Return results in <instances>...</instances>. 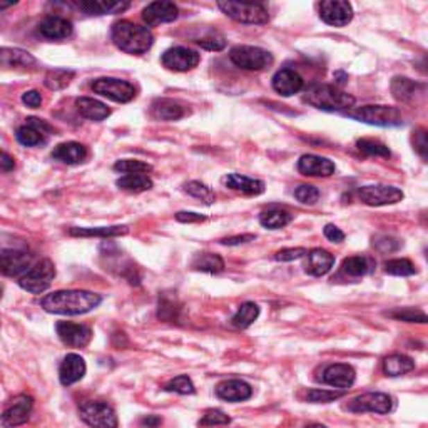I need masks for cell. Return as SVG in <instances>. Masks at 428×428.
Returning a JSON list of instances; mask_svg holds the SVG:
<instances>
[{"label":"cell","instance_id":"4316f807","mask_svg":"<svg viewBox=\"0 0 428 428\" xmlns=\"http://www.w3.org/2000/svg\"><path fill=\"white\" fill-rule=\"evenodd\" d=\"M187 109L181 103L174 99H156L151 104V116L157 121H178L185 117Z\"/></svg>","mask_w":428,"mask_h":428},{"label":"cell","instance_id":"ac0fdd59","mask_svg":"<svg viewBox=\"0 0 428 428\" xmlns=\"http://www.w3.org/2000/svg\"><path fill=\"white\" fill-rule=\"evenodd\" d=\"M425 84L415 83L409 77H395L391 80V94L400 103H417L418 99L425 97Z\"/></svg>","mask_w":428,"mask_h":428},{"label":"cell","instance_id":"d590c367","mask_svg":"<svg viewBox=\"0 0 428 428\" xmlns=\"http://www.w3.org/2000/svg\"><path fill=\"white\" fill-rule=\"evenodd\" d=\"M126 226H109V228H71L69 234L80 236V238H114L128 233Z\"/></svg>","mask_w":428,"mask_h":428},{"label":"cell","instance_id":"ffe728a7","mask_svg":"<svg viewBox=\"0 0 428 428\" xmlns=\"http://www.w3.org/2000/svg\"><path fill=\"white\" fill-rule=\"evenodd\" d=\"M87 366L84 358L77 353H69L59 366V380L64 386H71L84 378Z\"/></svg>","mask_w":428,"mask_h":428},{"label":"cell","instance_id":"003e7915","mask_svg":"<svg viewBox=\"0 0 428 428\" xmlns=\"http://www.w3.org/2000/svg\"><path fill=\"white\" fill-rule=\"evenodd\" d=\"M2 295H3V286L0 284V298H2Z\"/></svg>","mask_w":428,"mask_h":428},{"label":"cell","instance_id":"f907efd6","mask_svg":"<svg viewBox=\"0 0 428 428\" xmlns=\"http://www.w3.org/2000/svg\"><path fill=\"white\" fill-rule=\"evenodd\" d=\"M295 198L298 199L300 203H303V205L311 206L320 199V191H318V187L315 186L301 185L295 189Z\"/></svg>","mask_w":428,"mask_h":428},{"label":"cell","instance_id":"b9f144b4","mask_svg":"<svg viewBox=\"0 0 428 428\" xmlns=\"http://www.w3.org/2000/svg\"><path fill=\"white\" fill-rule=\"evenodd\" d=\"M114 171L122 174H148L153 171V166L139 159H121L114 164Z\"/></svg>","mask_w":428,"mask_h":428},{"label":"cell","instance_id":"d4e9b609","mask_svg":"<svg viewBox=\"0 0 428 428\" xmlns=\"http://www.w3.org/2000/svg\"><path fill=\"white\" fill-rule=\"evenodd\" d=\"M273 89L283 97L295 96L303 89V79L298 72L291 71V69H281L273 77Z\"/></svg>","mask_w":428,"mask_h":428},{"label":"cell","instance_id":"94428289","mask_svg":"<svg viewBox=\"0 0 428 428\" xmlns=\"http://www.w3.org/2000/svg\"><path fill=\"white\" fill-rule=\"evenodd\" d=\"M176 219L181 223H201L205 221V216L198 213H189V211H179L176 214Z\"/></svg>","mask_w":428,"mask_h":428},{"label":"cell","instance_id":"91938a15","mask_svg":"<svg viewBox=\"0 0 428 428\" xmlns=\"http://www.w3.org/2000/svg\"><path fill=\"white\" fill-rule=\"evenodd\" d=\"M15 169V159L10 156L9 153L0 149V171L2 173H10Z\"/></svg>","mask_w":428,"mask_h":428},{"label":"cell","instance_id":"f5cc1de1","mask_svg":"<svg viewBox=\"0 0 428 428\" xmlns=\"http://www.w3.org/2000/svg\"><path fill=\"white\" fill-rule=\"evenodd\" d=\"M373 246L380 252H395L402 246V243L391 236H377L373 238Z\"/></svg>","mask_w":428,"mask_h":428},{"label":"cell","instance_id":"1f68e13d","mask_svg":"<svg viewBox=\"0 0 428 428\" xmlns=\"http://www.w3.org/2000/svg\"><path fill=\"white\" fill-rule=\"evenodd\" d=\"M223 182H224V186L230 187V189L238 191V193H244V194L258 196L264 191L263 181L243 176V174H228V176L223 179Z\"/></svg>","mask_w":428,"mask_h":428},{"label":"cell","instance_id":"db71d44e","mask_svg":"<svg viewBox=\"0 0 428 428\" xmlns=\"http://www.w3.org/2000/svg\"><path fill=\"white\" fill-rule=\"evenodd\" d=\"M308 250L305 248H286V250H281L275 255L276 261H281V263H288V261H295L303 258L307 255Z\"/></svg>","mask_w":428,"mask_h":428},{"label":"cell","instance_id":"52a82bcc","mask_svg":"<svg viewBox=\"0 0 428 428\" xmlns=\"http://www.w3.org/2000/svg\"><path fill=\"white\" fill-rule=\"evenodd\" d=\"M55 278V266L51 259L37 261L26 275L19 278V286L32 295H40L52 284Z\"/></svg>","mask_w":428,"mask_h":428},{"label":"cell","instance_id":"603a6c76","mask_svg":"<svg viewBox=\"0 0 428 428\" xmlns=\"http://www.w3.org/2000/svg\"><path fill=\"white\" fill-rule=\"evenodd\" d=\"M335 264V256L329 251L315 248L305 255V271L311 276H325Z\"/></svg>","mask_w":428,"mask_h":428},{"label":"cell","instance_id":"6125c7cd","mask_svg":"<svg viewBox=\"0 0 428 428\" xmlns=\"http://www.w3.org/2000/svg\"><path fill=\"white\" fill-rule=\"evenodd\" d=\"M162 425V418L159 415H146L141 418L142 428H159Z\"/></svg>","mask_w":428,"mask_h":428},{"label":"cell","instance_id":"be15d7a7","mask_svg":"<svg viewBox=\"0 0 428 428\" xmlns=\"http://www.w3.org/2000/svg\"><path fill=\"white\" fill-rule=\"evenodd\" d=\"M129 345V341H128V336L124 335V333H121V332H116L112 335V346L114 348H126V346Z\"/></svg>","mask_w":428,"mask_h":428},{"label":"cell","instance_id":"484cf974","mask_svg":"<svg viewBox=\"0 0 428 428\" xmlns=\"http://www.w3.org/2000/svg\"><path fill=\"white\" fill-rule=\"evenodd\" d=\"M157 318L166 323H179L182 320V305L179 303L176 293L164 291L159 295Z\"/></svg>","mask_w":428,"mask_h":428},{"label":"cell","instance_id":"7dc6e473","mask_svg":"<svg viewBox=\"0 0 428 428\" xmlns=\"http://www.w3.org/2000/svg\"><path fill=\"white\" fill-rule=\"evenodd\" d=\"M357 148L360 153H363L365 156H382V157H390V149L380 141L373 139H360L357 142Z\"/></svg>","mask_w":428,"mask_h":428},{"label":"cell","instance_id":"f6af8a7d","mask_svg":"<svg viewBox=\"0 0 428 428\" xmlns=\"http://www.w3.org/2000/svg\"><path fill=\"white\" fill-rule=\"evenodd\" d=\"M385 271L391 276H413L417 268L410 259H390L385 263Z\"/></svg>","mask_w":428,"mask_h":428},{"label":"cell","instance_id":"e575fe53","mask_svg":"<svg viewBox=\"0 0 428 428\" xmlns=\"http://www.w3.org/2000/svg\"><path fill=\"white\" fill-rule=\"evenodd\" d=\"M373 268L375 259L368 258V256H350L341 264V270L352 278H360V276L368 275L370 271H373Z\"/></svg>","mask_w":428,"mask_h":428},{"label":"cell","instance_id":"8992f818","mask_svg":"<svg viewBox=\"0 0 428 428\" xmlns=\"http://www.w3.org/2000/svg\"><path fill=\"white\" fill-rule=\"evenodd\" d=\"M79 417L91 428H117L116 411L109 403L99 400H87L79 406Z\"/></svg>","mask_w":428,"mask_h":428},{"label":"cell","instance_id":"681fc988","mask_svg":"<svg viewBox=\"0 0 428 428\" xmlns=\"http://www.w3.org/2000/svg\"><path fill=\"white\" fill-rule=\"evenodd\" d=\"M231 423V418L221 410H207L203 418L199 420V427H219V425H228Z\"/></svg>","mask_w":428,"mask_h":428},{"label":"cell","instance_id":"4fadbf2b","mask_svg":"<svg viewBox=\"0 0 428 428\" xmlns=\"http://www.w3.org/2000/svg\"><path fill=\"white\" fill-rule=\"evenodd\" d=\"M320 17L333 27H345L352 22L353 7L343 0H326L320 3Z\"/></svg>","mask_w":428,"mask_h":428},{"label":"cell","instance_id":"5b68a950","mask_svg":"<svg viewBox=\"0 0 428 428\" xmlns=\"http://www.w3.org/2000/svg\"><path fill=\"white\" fill-rule=\"evenodd\" d=\"M348 116L357 121L366 122V124L380 126V128H395L403 122L402 112L391 105H363L357 111L348 112Z\"/></svg>","mask_w":428,"mask_h":428},{"label":"cell","instance_id":"ee69618b","mask_svg":"<svg viewBox=\"0 0 428 428\" xmlns=\"http://www.w3.org/2000/svg\"><path fill=\"white\" fill-rule=\"evenodd\" d=\"M386 316L393 318V320L398 321H405V323H427L428 318L423 311H420V309H413V308H398L395 309V311L385 313Z\"/></svg>","mask_w":428,"mask_h":428},{"label":"cell","instance_id":"7bdbcfd3","mask_svg":"<svg viewBox=\"0 0 428 428\" xmlns=\"http://www.w3.org/2000/svg\"><path fill=\"white\" fill-rule=\"evenodd\" d=\"M185 191H186L187 194L193 196V198L201 199V201L205 203V205H207V206L213 205V203L216 201L214 191L211 189L209 186L203 185V182H199V181L186 182V185H185Z\"/></svg>","mask_w":428,"mask_h":428},{"label":"cell","instance_id":"30bf717a","mask_svg":"<svg viewBox=\"0 0 428 428\" xmlns=\"http://www.w3.org/2000/svg\"><path fill=\"white\" fill-rule=\"evenodd\" d=\"M35 264L34 255L24 250L0 251V275L20 278Z\"/></svg>","mask_w":428,"mask_h":428},{"label":"cell","instance_id":"d6986e66","mask_svg":"<svg viewBox=\"0 0 428 428\" xmlns=\"http://www.w3.org/2000/svg\"><path fill=\"white\" fill-rule=\"evenodd\" d=\"M335 162L328 157L315 156V154H305L298 161V171L303 176L309 178H328L335 174Z\"/></svg>","mask_w":428,"mask_h":428},{"label":"cell","instance_id":"7c38bea8","mask_svg":"<svg viewBox=\"0 0 428 428\" xmlns=\"http://www.w3.org/2000/svg\"><path fill=\"white\" fill-rule=\"evenodd\" d=\"M358 198L368 206H388L397 205L403 199V191L395 186L373 185L363 186L358 191Z\"/></svg>","mask_w":428,"mask_h":428},{"label":"cell","instance_id":"2e32d148","mask_svg":"<svg viewBox=\"0 0 428 428\" xmlns=\"http://www.w3.org/2000/svg\"><path fill=\"white\" fill-rule=\"evenodd\" d=\"M32 409H34V398L27 397V395H19L17 398L12 400L9 409L2 413L0 423L6 428L24 425V423H27V420L31 418Z\"/></svg>","mask_w":428,"mask_h":428},{"label":"cell","instance_id":"ba28073f","mask_svg":"<svg viewBox=\"0 0 428 428\" xmlns=\"http://www.w3.org/2000/svg\"><path fill=\"white\" fill-rule=\"evenodd\" d=\"M231 62L246 71H263L273 64V55L261 47L238 46L230 52Z\"/></svg>","mask_w":428,"mask_h":428},{"label":"cell","instance_id":"f35d334b","mask_svg":"<svg viewBox=\"0 0 428 428\" xmlns=\"http://www.w3.org/2000/svg\"><path fill=\"white\" fill-rule=\"evenodd\" d=\"M259 316V307L256 303H252V301H248V303H243L241 307H239L238 311H236V315L233 316V325L236 328L239 329H246L250 328V326L255 323L256 320H258Z\"/></svg>","mask_w":428,"mask_h":428},{"label":"cell","instance_id":"60d3db41","mask_svg":"<svg viewBox=\"0 0 428 428\" xmlns=\"http://www.w3.org/2000/svg\"><path fill=\"white\" fill-rule=\"evenodd\" d=\"M74 76V72L67 71V69H55V71L47 72L44 84H46V87L51 89V91H60V89L67 87V85L72 83Z\"/></svg>","mask_w":428,"mask_h":428},{"label":"cell","instance_id":"3957f363","mask_svg":"<svg viewBox=\"0 0 428 428\" xmlns=\"http://www.w3.org/2000/svg\"><path fill=\"white\" fill-rule=\"evenodd\" d=\"M305 101L313 108L321 109V111L335 112V111H345V109H352L354 104V97L352 94H346L335 85H313L308 89Z\"/></svg>","mask_w":428,"mask_h":428},{"label":"cell","instance_id":"680465c9","mask_svg":"<svg viewBox=\"0 0 428 428\" xmlns=\"http://www.w3.org/2000/svg\"><path fill=\"white\" fill-rule=\"evenodd\" d=\"M22 103L26 104L27 108L37 109L40 108V104H42V96H40V92L37 91H27L22 96Z\"/></svg>","mask_w":428,"mask_h":428},{"label":"cell","instance_id":"74e56055","mask_svg":"<svg viewBox=\"0 0 428 428\" xmlns=\"http://www.w3.org/2000/svg\"><path fill=\"white\" fill-rule=\"evenodd\" d=\"M117 187L122 191H128V193H144V191H149L153 187V181L148 174H129V176H124L121 179H117Z\"/></svg>","mask_w":428,"mask_h":428},{"label":"cell","instance_id":"836d02e7","mask_svg":"<svg viewBox=\"0 0 428 428\" xmlns=\"http://www.w3.org/2000/svg\"><path fill=\"white\" fill-rule=\"evenodd\" d=\"M415 370V361L406 354H390L383 360V372L388 377H402Z\"/></svg>","mask_w":428,"mask_h":428},{"label":"cell","instance_id":"9c48e42d","mask_svg":"<svg viewBox=\"0 0 428 428\" xmlns=\"http://www.w3.org/2000/svg\"><path fill=\"white\" fill-rule=\"evenodd\" d=\"M92 91L121 104L129 103L136 97V87L132 84L128 80L114 79V77H103V79L94 80Z\"/></svg>","mask_w":428,"mask_h":428},{"label":"cell","instance_id":"5bb4252c","mask_svg":"<svg viewBox=\"0 0 428 428\" xmlns=\"http://www.w3.org/2000/svg\"><path fill=\"white\" fill-rule=\"evenodd\" d=\"M55 329L60 341L64 345L72 346V348H84L92 340V329L85 325L72 323V321H59Z\"/></svg>","mask_w":428,"mask_h":428},{"label":"cell","instance_id":"bcb514c9","mask_svg":"<svg viewBox=\"0 0 428 428\" xmlns=\"http://www.w3.org/2000/svg\"><path fill=\"white\" fill-rule=\"evenodd\" d=\"M162 390L171 391V393H179V395H193L196 391L194 383L191 382V378L186 377V375H179V377L169 380Z\"/></svg>","mask_w":428,"mask_h":428},{"label":"cell","instance_id":"c3c4849f","mask_svg":"<svg viewBox=\"0 0 428 428\" xmlns=\"http://www.w3.org/2000/svg\"><path fill=\"white\" fill-rule=\"evenodd\" d=\"M346 391L343 390H309L307 393V400L309 403H329L335 402L338 398L345 397Z\"/></svg>","mask_w":428,"mask_h":428},{"label":"cell","instance_id":"83f0119b","mask_svg":"<svg viewBox=\"0 0 428 428\" xmlns=\"http://www.w3.org/2000/svg\"><path fill=\"white\" fill-rule=\"evenodd\" d=\"M37 64L35 57L22 49H0V69H31Z\"/></svg>","mask_w":428,"mask_h":428},{"label":"cell","instance_id":"7a4b0ae2","mask_svg":"<svg viewBox=\"0 0 428 428\" xmlns=\"http://www.w3.org/2000/svg\"><path fill=\"white\" fill-rule=\"evenodd\" d=\"M111 37L117 49L132 55L144 54L154 44V35L148 27L137 26L129 20H119L114 24Z\"/></svg>","mask_w":428,"mask_h":428},{"label":"cell","instance_id":"44dd1931","mask_svg":"<svg viewBox=\"0 0 428 428\" xmlns=\"http://www.w3.org/2000/svg\"><path fill=\"white\" fill-rule=\"evenodd\" d=\"M179 10L173 2H153L142 10V20L151 27L159 24L174 22L178 19Z\"/></svg>","mask_w":428,"mask_h":428},{"label":"cell","instance_id":"9f6ffc18","mask_svg":"<svg viewBox=\"0 0 428 428\" xmlns=\"http://www.w3.org/2000/svg\"><path fill=\"white\" fill-rule=\"evenodd\" d=\"M323 233L326 236V239H329L332 243L345 241V233L340 230V228H336L335 224H326Z\"/></svg>","mask_w":428,"mask_h":428},{"label":"cell","instance_id":"cb8c5ba5","mask_svg":"<svg viewBox=\"0 0 428 428\" xmlns=\"http://www.w3.org/2000/svg\"><path fill=\"white\" fill-rule=\"evenodd\" d=\"M216 395L224 402L238 403L250 400L252 395V388L251 385H248V383L243 380H226L216 386Z\"/></svg>","mask_w":428,"mask_h":428},{"label":"cell","instance_id":"7402d4cb","mask_svg":"<svg viewBox=\"0 0 428 428\" xmlns=\"http://www.w3.org/2000/svg\"><path fill=\"white\" fill-rule=\"evenodd\" d=\"M354 378H357V373H354L353 366L345 363H335L326 366L321 380H323L326 385L346 391L354 383Z\"/></svg>","mask_w":428,"mask_h":428},{"label":"cell","instance_id":"ab89813d","mask_svg":"<svg viewBox=\"0 0 428 428\" xmlns=\"http://www.w3.org/2000/svg\"><path fill=\"white\" fill-rule=\"evenodd\" d=\"M293 221V214H289L288 211H281V209H270V211H263L259 214V223L263 224L264 228L268 230H281L286 224Z\"/></svg>","mask_w":428,"mask_h":428},{"label":"cell","instance_id":"11a10c76","mask_svg":"<svg viewBox=\"0 0 428 428\" xmlns=\"http://www.w3.org/2000/svg\"><path fill=\"white\" fill-rule=\"evenodd\" d=\"M413 148L417 153L422 156V159H427V149H428V142H427V129H418L413 132Z\"/></svg>","mask_w":428,"mask_h":428},{"label":"cell","instance_id":"6da1fadb","mask_svg":"<svg viewBox=\"0 0 428 428\" xmlns=\"http://www.w3.org/2000/svg\"><path fill=\"white\" fill-rule=\"evenodd\" d=\"M101 303H103V298L97 293L84 291V289H62V291H54L44 296L40 307L52 315L76 316L92 311Z\"/></svg>","mask_w":428,"mask_h":428},{"label":"cell","instance_id":"8d00e7d4","mask_svg":"<svg viewBox=\"0 0 428 428\" xmlns=\"http://www.w3.org/2000/svg\"><path fill=\"white\" fill-rule=\"evenodd\" d=\"M193 270L201 273H209V275H216L224 270V261L219 255H213V252H203L198 255L191 263Z\"/></svg>","mask_w":428,"mask_h":428},{"label":"cell","instance_id":"9a60e30c","mask_svg":"<svg viewBox=\"0 0 428 428\" xmlns=\"http://www.w3.org/2000/svg\"><path fill=\"white\" fill-rule=\"evenodd\" d=\"M162 65L169 71L174 72H186L194 69L199 64L201 57L196 51H191L187 47H173L162 54Z\"/></svg>","mask_w":428,"mask_h":428},{"label":"cell","instance_id":"03108f58","mask_svg":"<svg viewBox=\"0 0 428 428\" xmlns=\"http://www.w3.org/2000/svg\"><path fill=\"white\" fill-rule=\"evenodd\" d=\"M305 428H326V427L321 425V423H309V425H307Z\"/></svg>","mask_w":428,"mask_h":428},{"label":"cell","instance_id":"816d5d0a","mask_svg":"<svg viewBox=\"0 0 428 428\" xmlns=\"http://www.w3.org/2000/svg\"><path fill=\"white\" fill-rule=\"evenodd\" d=\"M198 44L203 49H206V51L218 52V51H223V49L226 47V39H224L221 34H216V32H214V34H209V35H206V37L199 39Z\"/></svg>","mask_w":428,"mask_h":428},{"label":"cell","instance_id":"d6a6232c","mask_svg":"<svg viewBox=\"0 0 428 428\" xmlns=\"http://www.w3.org/2000/svg\"><path fill=\"white\" fill-rule=\"evenodd\" d=\"M80 10L89 15H105V14H121L129 7L128 2H108V0H85L77 3Z\"/></svg>","mask_w":428,"mask_h":428},{"label":"cell","instance_id":"277c9868","mask_svg":"<svg viewBox=\"0 0 428 428\" xmlns=\"http://www.w3.org/2000/svg\"><path fill=\"white\" fill-rule=\"evenodd\" d=\"M218 7L231 17L236 22L241 24H251V26H261L270 20L268 10L261 3L252 2H233V0H224V2H218Z\"/></svg>","mask_w":428,"mask_h":428},{"label":"cell","instance_id":"6f0895ef","mask_svg":"<svg viewBox=\"0 0 428 428\" xmlns=\"http://www.w3.org/2000/svg\"><path fill=\"white\" fill-rule=\"evenodd\" d=\"M255 239H256L255 234H239V236H231V238H223L219 243L224 244V246H239V244L255 241Z\"/></svg>","mask_w":428,"mask_h":428},{"label":"cell","instance_id":"4dcf8cb0","mask_svg":"<svg viewBox=\"0 0 428 428\" xmlns=\"http://www.w3.org/2000/svg\"><path fill=\"white\" fill-rule=\"evenodd\" d=\"M76 105L77 111L80 112V116L89 121L99 122L111 116V109L104 103H101V101L92 99V97H79V99L76 101Z\"/></svg>","mask_w":428,"mask_h":428},{"label":"cell","instance_id":"f546056e","mask_svg":"<svg viewBox=\"0 0 428 428\" xmlns=\"http://www.w3.org/2000/svg\"><path fill=\"white\" fill-rule=\"evenodd\" d=\"M72 31H74V28H72V24L69 22L67 19L57 17V15L44 19L42 22L39 24L40 35H44V37L51 39V40H60V39L71 37Z\"/></svg>","mask_w":428,"mask_h":428},{"label":"cell","instance_id":"8fae6325","mask_svg":"<svg viewBox=\"0 0 428 428\" xmlns=\"http://www.w3.org/2000/svg\"><path fill=\"white\" fill-rule=\"evenodd\" d=\"M346 410L353 413H363V411H373V413L386 415L393 410V398L380 391H370L354 397L352 402L346 405Z\"/></svg>","mask_w":428,"mask_h":428},{"label":"cell","instance_id":"e0dca14e","mask_svg":"<svg viewBox=\"0 0 428 428\" xmlns=\"http://www.w3.org/2000/svg\"><path fill=\"white\" fill-rule=\"evenodd\" d=\"M52 128L46 124L44 121L35 119V117H28L27 122L24 126H20L15 132V137L22 146L26 148H34V146L42 144L46 142L47 134L51 132Z\"/></svg>","mask_w":428,"mask_h":428},{"label":"cell","instance_id":"f1b7e54d","mask_svg":"<svg viewBox=\"0 0 428 428\" xmlns=\"http://www.w3.org/2000/svg\"><path fill=\"white\" fill-rule=\"evenodd\" d=\"M87 157V148L80 142H62V144L55 146L54 151H52V159L55 161L62 162V164H80L84 159Z\"/></svg>","mask_w":428,"mask_h":428},{"label":"cell","instance_id":"e7e4bbea","mask_svg":"<svg viewBox=\"0 0 428 428\" xmlns=\"http://www.w3.org/2000/svg\"><path fill=\"white\" fill-rule=\"evenodd\" d=\"M14 3H15V2H9V3H2V2H0V10H3V9H9V7L14 6Z\"/></svg>","mask_w":428,"mask_h":428}]
</instances>
